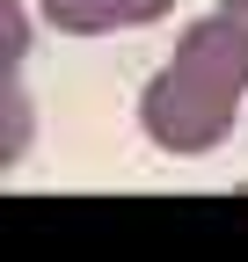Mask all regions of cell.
<instances>
[{
	"label": "cell",
	"instance_id": "2",
	"mask_svg": "<svg viewBox=\"0 0 248 262\" xmlns=\"http://www.w3.org/2000/svg\"><path fill=\"white\" fill-rule=\"evenodd\" d=\"M175 8V0H37L44 29H58V37H110V29H146L161 22Z\"/></svg>",
	"mask_w": 248,
	"mask_h": 262
},
{
	"label": "cell",
	"instance_id": "1",
	"mask_svg": "<svg viewBox=\"0 0 248 262\" xmlns=\"http://www.w3.org/2000/svg\"><path fill=\"white\" fill-rule=\"evenodd\" d=\"M241 102H248V0H219L204 22L182 29L161 73L139 88V131L161 153L197 160L226 146Z\"/></svg>",
	"mask_w": 248,
	"mask_h": 262
}]
</instances>
